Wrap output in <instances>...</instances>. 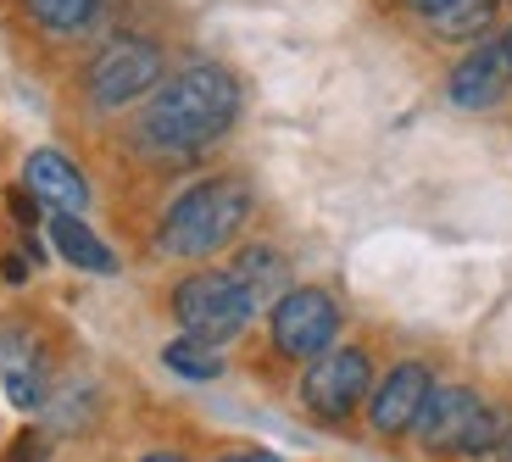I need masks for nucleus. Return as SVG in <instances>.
<instances>
[{"label":"nucleus","instance_id":"ddd939ff","mask_svg":"<svg viewBox=\"0 0 512 462\" xmlns=\"http://www.w3.org/2000/svg\"><path fill=\"white\" fill-rule=\"evenodd\" d=\"M51 245L73 262V268H90V273H112L117 268V257L95 240L90 229H84V223H78V212H56L51 218Z\"/></svg>","mask_w":512,"mask_h":462},{"label":"nucleus","instance_id":"f3484780","mask_svg":"<svg viewBox=\"0 0 512 462\" xmlns=\"http://www.w3.org/2000/svg\"><path fill=\"white\" fill-rule=\"evenodd\" d=\"M39 457H45V440H39V435H28L23 446L12 451V462H39Z\"/></svg>","mask_w":512,"mask_h":462},{"label":"nucleus","instance_id":"2eb2a0df","mask_svg":"<svg viewBox=\"0 0 512 462\" xmlns=\"http://www.w3.org/2000/svg\"><path fill=\"white\" fill-rule=\"evenodd\" d=\"M28 17L51 34H84L101 17V0H28Z\"/></svg>","mask_w":512,"mask_h":462},{"label":"nucleus","instance_id":"aec40b11","mask_svg":"<svg viewBox=\"0 0 512 462\" xmlns=\"http://www.w3.org/2000/svg\"><path fill=\"white\" fill-rule=\"evenodd\" d=\"M145 462H184V457H173V451H156V457H145Z\"/></svg>","mask_w":512,"mask_h":462},{"label":"nucleus","instance_id":"7ed1b4c3","mask_svg":"<svg viewBox=\"0 0 512 462\" xmlns=\"http://www.w3.org/2000/svg\"><path fill=\"white\" fill-rule=\"evenodd\" d=\"M412 429L423 435V446H435V451L485 457V451L496 446V435L507 429V412H490L474 390H462V385H435Z\"/></svg>","mask_w":512,"mask_h":462},{"label":"nucleus","instance_id":"f257e3e1","mask_svg":"<svg viewBox=\"0 0 512 462\" xmlns=\"http://www.w3.org/2000/svg\"><path fill=\"white\" fill-rule=\"evenodd\" d=\"M234 117H240V84L218 62H195L156 90L151 112L140 123V140L167 156H190L218 140Z\"/></svg>","mask_w":512,"mask_h":462},{"label":"nucleus","instance_id":"f03ea898","mask_svg":"<svg viewBox=\"0 0 512 462\" xmlns=\"http://www.w3.org/2000/svg\"><path fill=\"white\" fill-rule=\"evenodd\" d=\"M245 212H251V195H245L240 179H206L173 201L156 240H162L167 257H206V251H223L240 234Z\"/></svg>","mask_w":512,"mask_h":462},{"label":"nucleus","instance_id":"0eeeda50","mask_svg":"<svg viewBox=\"0 0 512 462\" xmlns=\"http://www.w3.org/2000/svg\"><path fill=\"white\" fill-rule=\"evenodd\" d=\"M340 334V307L323 290H284L273 301V346L284 357H323Z\"/></svg>","mask_w":512,"mask_h":462},{"label":"nucleus","instance_id":"a211bd4d","mask_svg":"<svg viewBox=\"0 0 512 462\" xmlns=\"http://www.w3.org/2000/svg\"><path fill=\"white\" fill-rule=\"evenodd\" d=\"M218 462H284V457H273V451H229V457H218Z\"/></svg>","mask_w":512,"mask_h":462},{"label":"nucleus","instance_id":"4468645a","mask_svg":"<svg viewBox=\"0 0 512 462\" xmlns=\"http://www.w3.org/2000/svg\"><path fill=\"white\" fill-rule=\"evenodd\" d=\"M496 6L501 0H440L429 23H435L440 39H479L490 23H496Z\"/></svg>","mask_w":512,"mask_h":462},{"label":"nucleus","instance_id":"20e7f679","mask_svg":"<svg viewBox=\"0 0 512 462\" xmlns=\"http://www.w3.org/2000/svg\"><path fill=\"white\" fill-rule=\"evenodd\" d=\"M173 312H179L184 334L223 346V340H234L251 323L256 301L245 296V284L234 273H195V279H184L173 290Z\"/></svg>","mask_w":512,"mask_h":462},{"label":"nucleus","instance_id":"39448f33","mask_svg":"<svg viewBox=\"0 0 512 462\" xmlns=\"http://www.w3.org/2000/svg\"><path fill=\"white\" fill-rule=\"evenodd\" d=\"M162 84V51L151 39H112L90 62V101L95 106H128L145 90Z\"/></svg>","mask_w":512,"mask_h":462},{"label":"nucleus","instance_id":"1a4fd4ad","mask_svg":"<svg viewBox=\"0 0 512 462\" xmlns=\"http://www.w3.org/2000/svg\"><path fill=\"white\" fill-rule=\"evenodd\" d=\"M429 390H435L429 368L401 362V368L390 373L379 390H373V429H379V435H407V429L418 424V412H423V401H429Z\"/></svg>","mask_w":512,"mask_h":462},{"label":"nucleus","instance_id":"f8f14e48","mask_svg":"<svg viewBox=\"0 0 512 462\" xmlns=\"http://www.w3.org/2000/svg\"><path fill=\"white\" fill-rule=\"evenodd\" d=\"M234 279L245 284V296H251L256 307H262V301H279L284 290H290V268H284V257L273 251V245H251V251H240Z\"/></svg>","mask_w":512,"mask_h":462},{"label":"nucleus","instance_id":"dca6fc26","mask_svg":"<svg viewBox=\"0 0 512 462\" xmlns=\"http://www.w3.org/2000/svg\"><path fill=\"white\" fill-rule=\"evenodd\" d=\"M167 368L173 373H184V379H218L223 373V357H218V346L212 340H173L167 346Z\"/></svg>","mask_w":512,"mask_h":462},{"label":"nucleus","instance_id":"6ab92c4d","mask_svg":"<svg viewBox=\"0 0 512 462\" xmlns=\"http://www.w3.org/2000/svg\"><path fill=\"white\" fill-rule=\"evenodd\" d=\"M407 6H418V12L429 17V12H435V6H440V0H407Z\"/></svg>","mask_w":512,"mask_h":462},{"label":"nucleus","instance_id":"9d476101","mask_svg":"<svg viewBox=\"0 0 512 462\" xmlns=\"http://www.w3.org/2000/svg\"><path fill=\"white\" fill-rule=\"evenodd\" d=\"M23 173H28V190L45 206H56V212H84L90 206V184L62 151H34Z\"/></svg>","mask_w":512,"mask_h":462},{"label":"nucleus","instance_id":"423d86ee","mask_svg":"<svg viewBox=\"0 0 512 462\" xmlns=\"http://www.w3.org/2000/svg\"><path fill=\"white\" fill-rule=\"evenodd\" d=\"M373 385V368L362 351H323V357H312L307 379H301V401H307L318 418H329V424H340V418H351V412L362 407V396H368Z\"/></svg>","mask_w":512,"mask_h":462},{"label":"nucleus","instance_id":"9b49d317","mask_svg":"<svg viewBox=\"0 0 512 462\" xmlns=\"http://www.w3.org/2000/svg\"><path fill=\"white\" fill-rule=\"evenodd\" d=\"M0 373H6V396L17 407H39V396H45V362H39L34 340L6 334L0 340Z\"/></svg>","mask_w":512,"mask_h":462},{"label":"nucleus","instance_id":"412c9836","mask_svg":"<svg viewBox=\"0 0 512 462\" xmlns=\"http://www.w3.org/2000/svg\"><path fill=\"white\" fill-rule=\"evenodd\" d=\"M507 51H512V34H507Z\"/></svg>","mask_w":512,"mask_h":462},{"label":"nucleus","instance_id":"6e6552de","mask_svg":"<svg viewBox=\"0 0 512 462\" xmlns=\"http://www.w3.org/2000/svg\"><path fill=\"white\" fill-rule=\"evenodd\" d=\"M451 101L468 106V112H485V106H496L501 95L512 90V51L507 39H490V45H479L474 56H462L457 67H451Z\"/></svg>","mask_w":512,"mask_h":462}]
</instances>
